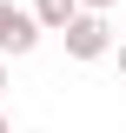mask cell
<instances>
[{
  "label": "cell",
  "mask_w": 126,
  "mask_h": 133,
  "mask_svg": "<svg viewBox=\"0 0 126 133\" xmlns=\"http://www.w3.org/2000/svg\"><path fill=\"white\" fill-rule=\"evenodd\" d=\"M60 40H66V60H106V53H113V27H106V14H80Z\"/></svg>",
  "instance_id": "obj_1"
},
{
  "label": "cell",
  "mask_w": 126,
  "mask_h": 133,
  "mask_svg": "<svg viewBox=\"0 0 126 133\" xmlns=\"http://www.w3.org/2000/svg\"><path fill=\"white\" fill-rule=\"evenodd\" d=\"M33 47H40L33 14H27V7H13V0H0V60H27Z\"/></svg>",
  "instance_id": "obj_2"
},
{
  "label": "cell",
  "mask_w": 126,
  "mask_h": 133,
  "mask_svg": "<svg viewBox=\"0 0 126 133\" xmlns=\"http://www.w3.org/2000/svg\"><path fill=\"white\" fill-rule=\"evenodd\" d=\"M27 14H33V27H40V33H66V27L80 20V0H33Z\"/></svg>",
  "instance_id": "obj_3"
},
{
  "label": "cell",
  "mask_w": 126,
  "mask_h": 133,
  "mask_svg": "<svg viewBox=\"0 0 126 133\" xmlns=\"http://www.w3.org/2000/svg\"><path fill=\"white\" fill-rule=\"evenodd\" d=\"M120 0H80V14H113Z\"/></svg>",
  "instance_id": "obj_4"
},
{
  "label": "cell",
  "mask_w": 126,
  "mask_h": 133,
  "mask_svg": "<svg viewBox=\"0 0 126 133\" xmlns=\"http://www.w3.org/2000/svg\"><path fill=\"white\" fill-rule=\"evenodd\" d=\"M113 53H120V80H126V40H113Z\"/></svg>",
  "instance_id": "obj_5"
},
{
  "label": "cell",
  "mask_w": 126,
  "mask_h": 133,
  "mask_svg": "<svg viewBox=\"0 0 126 133\" xmlns=\"http://www.w3.org/2000/svg\"><path fill=\"white\" fill-rule=\"evenodd\" d=\"M0 133H13V120H7V113H0Z\"/></svg>",
  "instance_id": "obj_6"
},
{
  "label": "cell",
  "mask_w": 126,
  "mask_h": 133,
  "mask_svg": "<svg viewBox=\"0 0 126 133\" xmlns=\"http://www.w3.org/2000/svg\"><path fill=\"white\" fill-rule=\"evenodd\" d=\"M0 87H7V60H0Z\"/></svg>",
  "instance_id": "obj_7"
}]
</instances>
